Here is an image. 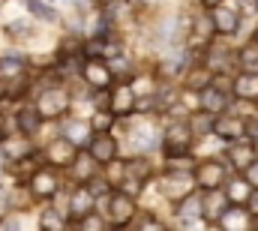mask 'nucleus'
<instances>
[{
    "label": "nucleus",
    "mask_w": 258,
    "mask_h": 231,
    "mask_svg": "<svg viewBox=\"0 0 258 231\" xmlns=\"http://www.w3.org/2000/svg\"><path fill=\"white\" fill-rule=\"evenodd\" d=\"M66 108H69V96H66V90H60V87H48L36 99L39 117H60Z\"/></svg>",
    "instance_id": "1"
},
{
    "label": "nucleus",
    "mask_w": 258,
    "mask_h": 231,
    "mask_svg": "<svg viewBox=\"0 0 258 231\" xmlns=\"http://www.w3.org/2000/svg\"><path fill=\"white\" fill-rule=\"evenodd\" d=\"M222 180H225V165H222V162L207 159V162H201V165L195 168V183H198L201 189H207V192H216Z\"/></svg>",
    "instance_id": "2"
},
{
    "label": "nucleus",
    "mask_w": 258,
    "mask_h": 231,
    "mask_svg": "<svg viewBox=\"0 0 258 231\" xmlns=\"http://www.w3.org/2000/svg\"><path fill=\"white\" fill-rule=\"evenodd\" d=\"M57 189H60V180H57V174L51 171H36L30 177V192L36 195V198H51V195H57Z\"/></svg>",
    "instance_id": "3"
},
{
    "label": "nucleus",
    "mask_w": 258,
    "mask_h": 231,
    "mask_svg": "<svg viewBox=\"0 0 258 231\" xmlns=\"http://www.w3.org/2000/svg\"><path fill=\"white\" fill-rule=\"evenodd\" d=\"M93 201H96V195L90 192V186H81V189H75L72 198H69V213H72L75 219H84V216L93 213Z\"/></svg>",
    "instance_id": "4"
},
{
    "label": "nucleus",
    "mask_w": 258,
    "mask_h": 231,
    "mask_svg": "<svg viewBox=\"0 0 258 231\" xmlns=\"http://www.w3.org/2000/svg\"><path fill=\"white\" fill-rule=\"evenodd\" d=\"M45 156H48L51 165H72V162H75V144H72L69 138H57V141L48 144Z\"/></svg>",
    "instance_id": "5"
},
{
    "label": "nucleus",
    "mask_w": 258,
    "mask_h": 231,
    "mask_svg": "<svg viewBox=\"0 0 258 231\" xmlns=\"http://www.w3.org/2000/svg\"><path fill=\"white\" fill-rule=\"evenodd\" d=\"M108 216L114 222H120V225L135 216V204H132V198H129L126 192H117V195L108 198Z\"/></svg>",
    "instance_id": "6"
},
{
    "label": "nucleus",
    "mask_w": 258,
    "mask_h": 231,
    "mask_svg": "<svg viewBox=\"0 0 258 231\" xmlns=\"http://www.w3.org/2000/svg\"><path fill=\"white\" fill-rule=\"evenodd\" d=\"M219 228L222 231H255L252 228V219H249V210H243V207H228L225 216L219 219Z\"/></svg>",
    "instance_id": "7"
},
{
    "label": "nucleus",
    "mask_w": 258,
    "mask_h": 231,
    "mask_svg": "<svg viewBox=\"0 0 258 231\" xmlns=\"http://www.w3.org/2000/svg\"><path fill=\"white\" fill-rule=\"evenodd\" d=\"M189 141H192V129H189V126H171L168 135H165V150H168V156L186 153V150H189Z\"/></svg>",
    "instance_id": "8"
},
{
    "label": "nucleus",
    "mask_w": 258,
    "mask_h": 231,
    "mask_svg": "<svg viewBox=\"0 0 258 231\" xmlns=\"http://www.w3.org/2000/svg\"><path fill=\"white\" fill-rule=\"evenodd\" d=\"M114 153H117V144H114V138L111 135H96L93 141H90V159L93 162H114Z\"/></svg>",
    "instance_id": "9"
},
{
    "label": "nucleus",
    "mask_w": 258,
    "mask_h": 231,
    "mask_svg": "<svg viewBox=\"0 0 258 231\" xmlns=\"http://www.w3.org/2000/svg\"><path fill=\"white\" fill-rule=\"evenodd\" d=\"M162 192L168 195V198H189V192H192V180H189V174H168V177H162Z\"/></svg>",
    "instance_id": "10"
},
{
    "label": "nucleus",
    "mask_w": 258,
    "mask_h": 231,
    "mask_svg": "<svg viewBox=\"0 0 258 231\" xmlns=\"http://www.w3.org/2000/svg\"><path fill=\"white\" fill-rule=\"evenodd\" d=\"M108 105H111L114 114L132 111V105H135V90H132L129 84H117V87L111 90V96H108Z\"/></svg>",
    "instance_id": "11"
},
{
    "label": "nucleus",
    "mask_w": 258,
    "mask_h": 231,
    "mask_svg": "<svg viewBox=\"0 0 258 231\" xmlns=\"http://www.w3.org/2000/svg\"><path fill=\"white\" fill-rule=\"evenodd\" d=\"M84 78H87L93 87H108V84H111V69H108L102 60L90 57L84 63Z\"/></svg>",
    "instance_id": "12"
},
{
    "label": "nucleus",
    "mask_w": 258,
    "mask_h": 231,
    "mask_svg": "<svg viewBox=\"0 0 258 231\" xmlns=\"http://www.w3.org/2000/svg\"><path fill=\"white\" fill-rule=\"evenodd\" d=\"M237 24H240V18H237V12H234L231 6H219V9H213V27H216V33L231 36V33L237 30Z\"/></svg>",
    "instance_id": "13"
},
{
    "label": "nucleus",
    "mask_w": 258,
    "mask_h": 231,
    "mask_svg": "<svg viewBox=\"0 0 258 231\" xmlns=\"http://www.w3.org/2000/svg\"><path fill=\"white\" fill-rule=\"evenodd\" d=\"M204 204H201V216L204 219H213V222H219L222 216H225V210H228V195H219V192H210L207 198H201Z\"/></svg>",
    "instance_id": "14"
},
{
    "label": "nucleus",
    "mask_w": 258,
    "mask_h": 231,
    "mask_svg": "<svg viewBox=\"0 0 258 231\" xmlns=\"http://www.w3.org/2000/svg\"><path fill=\"white\" fill-rule=\"evenodd\" d=\"M216 135H222V138H240L243 132H246V120L243 117H219L216 120V129H213Z\"/></svg>",
    "instance_id": "15"
},
{
    "label": "nucleus",
    "mask_w": 258,
    "mask_h": 231,
    "mask_svg": "<svg viewBox=\"0 0 258 231\" xmlns=\"http://www.w3.org/2000/svg\"><path fill=\"white\" fill-rule=\"evenodd\" d=\"M228 159H231L234 168L246 171V168L255 162V144H234V147L228 150Z\"/></svg>",
    "instance_id": "16"
},
{
    "label": "nucleus",
    "mask_w": 258,
    "mask_h": 231,
    "mask_svg": "<svg viewBox=\"0 0 258 231\" xmlns=\"http://www.w3.org/2000/svg\"><path fill=\"white\" fill-rule=\"evenodd\" d=\"M225 195H228V201H234V204H249V198H252V186L246 183V177H234V180H228Z\"/></svg>",
    "instance_id": "17"
},
{
    "label": "nucleus",
    "mask_w": 258,
    "mask_h": 231,
    "mask_svg": "<svg viewBox=\"0 0 258 231\" xmlns=\"http://www.w3.org/2000/svg\"><path fill=\"white\" fill-rule=\"evenodd\" d=\"M225 105H228L225 90H219V87H204V90H201V108H204V111L216 114V111H222Z\"/></svg>",
    "instance_id": "18"
},
{
    "label": "nucleus",
    "mask_w": 258,
    "mask_h": 231,
    "mask_svg": "<svg viewBox=\"0 0 258 231\" xmlns=\"http://www.w3.org/2000/svg\"><path fill=\"white\" fill-rule=\"evenodd\" d=\"M234 93L240 99H255L258 96V75L255 72H243L237 81H234Z\"/></svg>",
    "instance_id": "19"
},
{
    "label": "nucleus",
    "mask_w": 258,
    "mask_h": 231,
    "mask_svg": "<svg viewBox=\"0 0 258 231\" xmlns=\"http://www.w3.org/2000/svg\"><path fill=\"white\" fill-rule=\"evenodd\" d=\"M18 129H21L24 135H33V132L39 129V111H36V108H21V114H18Z\"/></svg>",
    "instance_id": "20"
},
{
    "label": "nucleus",
    "mask_w": 258,
    "mask_h": 231,
    "mask_svg": "<svg viewBox=\"0 0 258 231\" xmlns=\"http://www.w3.org/2000/svg\"><path fill=\"white\" fill-rule=\"evenodd\" d=\"M201 204H204V201H201V198H192V195L183 198V204H180V219H183V222H192L195 216L201 219Z\"/></svg>",
    "instance_id": "21"
},
{
    "label": "nucleus",
    "mask_w": 258,
    "mask_h": 231,
    "mask_svg": "<svg viewBox=\"0 0 258 231\" xmlns=\"http://www.w3.org/2000/svg\"><path fill=\"white\" fill-rule=\"evenodd\" d=\"M39 225H42V231H63V216L57 210H45L39 216Z\"/></svg>",
    "instance_id": "22"
},
{
    "label": "nucleus",
    "mask_w": 258,
    "mask_h": 231,
    "mask_svg": "<svg viewBox=\"0 0 258 231\" xmlns=\"http://www.w3.org/2000/svg\"><path fill=\"white\" fill-rule=\"evenodd\" d=\"M240 63L246 72H255L258 69V42H249L243 51H240Z\"/></svg>",
    "instance_id": "23"
},
{
    "label": "nucleus",
    "mask_w": 258,
    "mask_h": 231,
    "mask_svg": "<svg viewBox=\"0 0 258 231\" xmlns=\"http://www.w3.org/2000/svg\"><path fill=\"white\" fill-rule=\"evenodd\" d=\"M210 129H216V117L210 114V111H201V114L192 117V132H210Z\"/></svg>",
    "instance_id": "24"
},
{
    "label": "nucleus",
    "mask_w": 258,
    "mask_h": 231,
    "mask_svg": "<svg viewBox=\"0 0 258 231\" xmlns=\"http://www.w3.org/2000/svg\"><path fill=\"white\" fill-rule=\"evenodd\" d=\"M27 6H30V12H33V15H39L42 21H54V18H57V12H54L45 0H27Z\"/></svg>",
    "instance_id": "25"
},
{
    "label": "nucleus",
    "mask_w": 258,
    "mask_h": 231,
    "mask_svg": "<svg viewBox=\"0 0 258 231\" xmlns=\"http://www.w3.org/2000/svg\"><path fill=\"white\" fill-rule=\"evenodd\" d=\"M78 231H108V228H105V222H102L99 216H93V213H90V216H84V219H81V228H78Z\"/></svg>",
    "instance_id": "26"
},
{
    "label": "nucleus",
    "mask_w": 258,
    "mask_h": 231,
    "mask_svg": "<svg viewBox=\"0 0 258 231\" xmlns=\"http://www.w3.org/2000/svg\"><path fill=\"white\" fill-rule=\"evenodd\" d=\"M66 138H69L72 144H75V141H84V138H87V126H84V123H72Z\"/></svg>",
    "instance_id": "27"
},
{
    "label": "nucleus",
    "mask_w": 258,
    "mask_h": 231,
    "mask_svg": "<svg viewBox=\"0 0 258 231\" xmlns=\"http://www.w3.org/2000/svg\"><path fill=\"white\" fill-rule=\"evenodd\" d=\"M6 33H12V36H27V33H33V30H30V24H24V21H12V24H6Z\"/></svg>",
    "instance_id": "28"
},
{
    "label": "nucleus",
    "mask_w": 258,
    "mask_h": 231,
    "mask_svg": "<svg viewBox=\"0 0 258 231\" xmlns=\"http://www.w3.org/2000/svg\"><path fill=\"white\" fill-rule=\"evenodd\" d=\"M111 126V114H105V111H99V114L93 117V129H99V135H105V129Z\"/></svg>",
    "instance_id": "29"
},
{
    "label": "nucleus",
    "mask_w": 258,
    "mask_h": 231,
    "mask_svg": "<svg viewBox=\"0 0 258 231\" xmlns=\"http://www.w3.org/2000/svg\"><path fill=\"white\" fill-rule=\"evenodd\" d=\"M108 174H111V177H105L108 183H120L123 180V165L120 162H108Z\"/></svg>",
    "instance_id": "30"
},
{
    "label": "nucleus",
    "mask_w": 258,
    "mask_h": 231,
    "mask_svg": "<svg viewBox=\"0 0 258 231\" xmlns=\"http://www.w3.org/2000/svg\"><path fill=\"white\" fill-rule=\"evenodd\" d=\"M243 174H246V183H249L252 189H258V159H255V162H252V165H249Z\"/></svg>",
    "instance_id": "31"
},
{
    "label": "nucleus",
    "mask_w": 258,
    "mask_h": 231,
    "mask_svg": "<svg viewBox=\"0 0 258 231\" xmlns=\"http://www.w3.org/2000/svg\"><path fill=\"white\" fill-rule=\"evenodd\" d=\"M90 192L96 195V192H108V180H93L90 183Z\"/></svg>",
    "instance_id": "32"
},
{
    "label": "nucleus",
    "mask_w": 258,
    "mask_h": 231,
    "mask_svg": "<svg viewBox=\"0 0 258 231\" xmlns=\"http://www.w3.org/2000/svg\"><path fill=\"white\" fill-rule=\"evenodd\" d=\"M138 81H141V84H135L132 90H135V93H147V90H150V84H147L150 78H138Z\"/></svg>",
    "instance_id": "33"
},
{
    "label": "nucleus",
    "mask_w": 258,
    "mask_h": 231,
    "mask_svg": "<svg viewBox=\"0 0 258 231\" xmlns=\"http://www.w3.org/2000/svg\"><path fill=\"white\" fill-rule=\"evenodd\" d=\"M138 231H162V228H159V225H156L153 219H144V222H141V228H138Z\"/></svg>",
    "instance_id": "34"
},
{
    "label": "nucleus",
    "mask_w": 258,
    "mask_h": 231,
    "mask_svg": "<svg viewBox=\"0 0 258 231\" xmlns=\"http://www.w3.org/2000/svg\"><path fill=\"white\" fill-rule=\"evenodd\" d=\"M249 213H252V216H258V189L252 192V198H249Z\"/></svg>",
    "instance_id": "35"
},
{
    "label": "nucleus",
    "mask_w": 258,
    "mask_h": 231,
    "mask_svg": "<svg viewBox=\"0 0 258 231\" xmlns=\"http://www.w3.org/2000/svg\"><path fill=\"white\" fill-rule=\"evenodd\" d=\"M3 231H21V222L18 219H9V222H3Z\"/></svg>",
    "instance_id": "36"
},
{
    "label": "nucleus",
    "mask_w": 258,
    "mask_h": 231,
    "mask_svg": "<svg viewBox=\"0 0 258 231\" xmlns=\"http://www.w3.org/2000/svg\"><path fill=\"white\" fill-rule=\"evenodd\" d=\"M201 3H204L207 9H219V6H222V0H201Z\"/></svg>",
    "instance_id": "37"
},
{
    "label": "nucleus",
    "mask_w": 258,
    "mask_h": 231,
    "mask_svg": "<svg viewBox=\"0 0 258 231\" xmlns=\"http://www.w3.org/2000/svg\"><path fill=\"white\" fill-rule=\"evenodd\" d=\"M3 132H6V123H3V114H0V138H3Z\"/></svg>",
    "instance_id": "38"
},
{
    "label": "nucleus",
    "mask_w": 258,
    "mask_h": 231,
    "mask_svg": "<svg viewBox=\"0 0 258 231\" xmlns=\"http://www.w3.org/2000/svg\"><path fill=\"white\" fill-rule=\"evenodd\" d=\"M255 42H258V33H255Z\"/></svg>",
    "instance_id": "39"
}]
</instances>
